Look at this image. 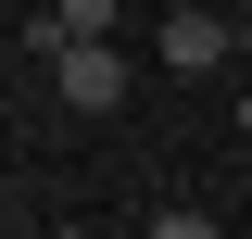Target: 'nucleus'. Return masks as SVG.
<instances>
[{
	"instance_id": "1",
	"label": "nucleus",
	"mask_w": 252,
	"mask_h": 239,
	"mask_svg": "<svg viewBox=\"0 0 252 239\" xmlns=\"http://www.w3.org/2000/svg\"><path fill=\"white\" fill-rule=\"evenodd\" d=\"M51 101H63V114H114V101H126V51H63L51 63Z\"/></svg>"
},
{
	"instance_id": "2",
	"label": "nucleus",
	"mask_w": 252,
	"mask_h": 239,
	"mask_svg": "<svg viewBox=\"0 0 252 239\" xmlns=\"http://www.w3.org/2000/svg\"><path fill=\"white\" fill-rule=\"evenodd\" d=\"M152 51L177 63V76H215V63H227V13H202V0H189V13H164V26H152Z\"/></svg>"
},
{
	"instance_id": "3",
	"label": "nucleus",
	"mask_w": 252,
	"mask_h": 239,
	"mask_svg": "<svg viewBox=\"0 0 252 239\" xmlns=\"http://www.w3.org/2000/svg\"><path fill=\"white\" fill-rule=\"evenodd\" d=\"M139 239H240V227H215V214H202V202H164V214H152V227H139Z\"/></svg>"
},
{
	"instance_id": "4",
	"label": "nucleus",
	"mask_w": 252,
	"mask_h": 239,
	"mask_svg": "<svg viewBox=\"0 0 252 239\" xmlns=\"http://www.w3.org/2000/svg\"><path fill=\"white\" fill-rule=\"evenodd\" d=\"M51 239H101V227H51Z\"/></svg>"
},
{
	"instance_id": "5",
	"label": "nucleus",
	"mask_w": 252,
	"mask_h": 239,
	"mask_svg": "<svg viewBox=\"0 0 252 239\" xmlns=\"http://www.w3.org/2000/svg\"><path fill=\"white\" fill-rule=\"evenodd\" d=\"M240 239H252V227H240Z\"/></svg>"
}]
</instances>
